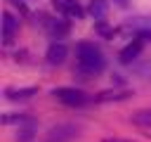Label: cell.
Here are the masks:
<instances>
[{
    "label": "cell",
    "instance_id": "1",
    "mask_svg": "<svg viewBox=\"0 0 151 142\" xmlns=\"http://www.w3.org/2000/svg\"><path fill=\"white\" fill-rule=\"evenodd\" d=\"M76 54H78V69H80L83 73H87V76L99 73V71L106 66V59H104L101 50H99L94 43H78Z\"/></svg>",
    "mask_w": 151,
    "mask_h": 142
},
{
    "label": "cell",
    "instance_id": "2",
    "mask_svg": "<svg viewBox=\"0 0 151 142\" xmlns=\"http://www.w3.org/2000/svg\"><path fill=\"white\" fill-rule=\"evenodd\" d=\"M52 95H54V99H59L66 106H83L87 102V95L78 88H54Z\"/></svg>",
    "mask_w": 151,
    "mask_h": 142
},
{
    "label": "cell",
    "instance_id": "3",
    "mask_svg": "<svg viewBox=\"0 0 151 142\" xmlns=\"http://www.w3.org/2000/svg\"><path fill=\"white\" fill-rule=\"evenodd\" d=\"M52 5L61 12V14H66V17H71V19H83V7L78 5V0H52Z\"/></svg>",
    "mask_w": 151,
    "mask_h": 142
},
{
    "label": "cell",
    "instance_id": "4",
    "mask_svg": "<svg viewBox=\"0 0 151 142\" xmlns=\"http://www.w3.org/2000/svg\"><path fill=\"white\" fill-rule=\"evenodd\" d=\"M17 31H19V19H14L9 12H5L2 14V43L9 45L14 40V33Z\"/></svg>",
    "mask_w": 151,
    "mask_h": 142
},
{
    "label": "cell",
    "instance_id": "5",
    "mask_svg": "<svg viewBox=\"0 0 151 142\" xmlns=\"http://www.w3.org/2000/svg\"><path fill=\"white\" fill-rule=\"evenodd\" d=\"M66 54H68V50H66L64 43H52V45L47 47V54H45V57H47V64L57 66V64H64Z\"/></svg>",
    "mask_w": 151,
    "mask_h": 142
},
{
    "label": "cell",
    "instance_id": "6",
    "mask_svg": "<svg viewBox=\"0 0 151 142\" xmlns=\"http://www.w3.org/2000/svg\"><path fill=\"white\" fill-rule=\"evenodd\" d=\"M142 45H144V40H142V38H134L132 43H127V45L120 50V62H123V64L134 62V59L139 57V52H142Z\"/></svg>",
    "mask_w": 151,
    "mask_h": 142
},
{
    "label": "cell",
    "instance_id": "7",
    "mask_svg": "<svg viewBox=\"0 0 151 142\" xmlns=\"http://www.w3.org/2000/svg\"><path fill=\"white\" fill-rule=\"evenodd\" d=\"M33 95H38V88H7L5 90V97L12 102H24V99H31Z\"/></svg>",
    "mask_w": 151,
    "mask_h": 142
},
{
    "label": "cell",
    "instance_id": "8",
    "mask_svg": "<svg viewBox=\"0 0 151 142\" xmlns=\"http://www.w3.org/2000/svg\"><path fill=\"white\" fill-rule=\"evenodd\" d=\"M78 135V128L76 125H57L50 130V137L57 140V142H66V140H73Z\"/></svg>",
    "mask_w": 151,
    "mask_h": 142
},
{
    "label": "cell",
    "instance_id": "9",
    "mask_svg": "<svg viewBox=\"0 0 151 142\" xmlns=\"http://www.w3.org/2000/svg\"><path fill=\"white\" fill-rule=\"evenodd\" d=\"M130 121H132L134 125L144 128V130H151V109H142V111H134Z\"/></svg>",
    "mask_w": 151,
    "mask_h": 142
},
{
    "label": "cell",
    "instance_id": "10",
    "mask_svg": "<svg viewBox=\"0 0 151 142\" xmlns=\"http://www.w3.org/2000/svg\"><path fill=\"white\" fill-rule=\"evenodd\" d=\"M106 0H92L90 2V14H92V19H97V21H104L106 19Z\"/></svg>",
    "mask_w": 151,
    "mask_h": 142
},
{
    "label": "cell",
    "instance_id": "11",
    "mask_svg": "<svg viewBox=\"0 0 151 142\" xmlns=\"http://www.w3.org/2000/svg\"><path fill=\"white\" fill-rule=\"evenodd\" d=\"M50 28H52V33H54L57 38H61V36H66V33H68V24H66V21H52V26H50Z\"/></svg>",
    "mask_w": 151,
    "mask_h": 142
},
{
    "label": "cell",
    "instance_id": "12",
    "mask_svg": "<svg viewBox=\"0 0 151 142\" xmlns=\"http://www.w3.org/2000/svg\"><path fill=\"white\" fill-rule=\"evenodd\" d=\"M127 97V92H120V95H116V92H99L94 99L97 102H109V99H125Z\"/></svg>",
    "mask_w": 151,
    "mask_h": 142
},
{
    "label": "cell",
    "instance_id": "13",
    "mask_svg": "<svg viewBox=\"0 0 151 142\" xmlns=\"http://www.w3.org/2000/svg\"><path fill=\"white\" fill-rule=\"evenodd\" d=\"M104 142H132V140H120V137H106Z\"/></svg>",
    "mask_w": 151,
    "mask_h": 142
},
{
    "label": "cell",
    "instance_id": "14",
    "mask_svg": "<svg viewBox=\"0 0 151 142\" xmlns=\"http://www.w3.org/2000/svg\"><path fill=\"white\" fill-rule=\"evenodd\" d=\"M113 2H116L118 7H127V2H130V0H113Z\"/></svg>",
    "mask_w": 151,
    "mask_h": 142
}]
</instances>
